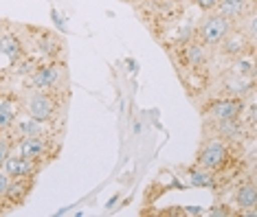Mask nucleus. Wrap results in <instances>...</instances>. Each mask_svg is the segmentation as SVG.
Segmentation results:
<instances>
[{
    "mask_svg": "<svg viewBox=\"0 0 257 217\" xmlns=\"http://www.w3.org/2000/svg\"><path fill=\"white\" fill-rule=\"evenodd\" d=\"M20 103V108L29 116H36L42 121H57V114L62 110V95L53 90H29Z\"/></svg>",
    "mask_w": 257,
    "mask_h": 217,
    "instance_id": "nucleus-1",
    "label": "nucleus"
},
{
    "mask_svg": "<svg viewBox=\"0 0 257 217\" xmlns=\"http://www.w3.org/2000/svg\"><path fill=\"white\" fill-rule=\"evenodd\" d=\"M231 147H233V143H229V140H224V138H218V136H213L211 140H204L200 151H198L196 165L209 169V171H213V173L222 171L231 158Z\"/></svg>",
    "mask_w": 257,
    "mask_h": 217,
    "instance_id": "nucleus-2",
    "label": "nucleus"
},
{
    "mask_svg": "<svg viewBox=\"0 0 257 217\" xmlns=\"http://www.w3.org/2000/svg\"><path fill=\"white\" fill-rule=\"evenodd\" d=\"M66 79L64 73V64L49 60L42 66H36V70H31V75L27 77V88L29 90H53L57 92Z\"/></svg>",
    "mask_w": 257,
    "mask_h": 217,
    "instance_id": "nucleus-3",
    "label": "nucleus"
},
{
    "mask_svg": "<svg viewBox=\"0 0 257 217\" xmlns=\"http://www.w3.org/2000/svg\"><path fill=\"white\" fill-rule=\"evenodd\" d=\"M233 27L235 25H233L231 20H226L224 16H220L218 11H209V16H204L196 29V38H198V42L204 46H218L222 42V38H224Z\"/></svg>",
    "mask_w": 257,
    "mask_h": 217,
    "instance_id": "nucleus-4",
    "label": "nucleus"
},
{
    "mask_svg": "<svg viewBox=\"0 0 257 217\" xmlns=\"http://www.w3.org/2000/svg\"><path fill=\"white\" fill-rule=\"evenodd\" d=\"M16 147H18L20 156H27L31 160L44 165L51 156L57 154L60 145L55 143V136H25L16 140Z\"/></svg>",
    "mask_w": 257,
    "mask_h": 217,
    "instance_id": "nucleus-5",
    "label": "nucleus"
},
{
    "mask_svg": "<svg viewBox=\"0 0 257 217\" xmlns=\"http://www.w3.org/2000/svg\"><path fill=\"white\" fill-rule=\"evenodd\" d=\"M57 121H42V119H36V116H25V119H16L14 125H11V134L18 138H25V136H55L57 127L55 125Z\"/></svg>",
    "mask_w": 257,
    "mask_h": 217,
    "instance_id": "nucleus-6",
    "label": "nucleus"
},
{
    "mask_svg": "<svg viewBox=\"0 0 257 217\" xmlns=\"http://www.w3.org/2000/svg\"><path fill=\"white\" fill-rule=\"evenodd\" d=\"M246 108V101L244 99H237V97H220V99H213L211 103L207 105V116L211 121H226V119H239Z\"/></svg>",
    "mask_w": 257,
    "mask_h": 217,
    "instance_id": "nucleus-7",
    "label": "nucleus"
},
{
    "mask_svg": "<svg viewBox=\"0 0 257 217\" xmlns=\"http://www.w3.org/2000/svg\"><path fill=\"white\" fill-rule=\"evenodd\" d=\"M40 162L36 160H31V158H27V156H20V154H9L7 158H5V162H3V171L9 175L11 180H31L33 175H36L40 171Z\"/></svg>",
    "mask_w": 257,
    "mask_h": 217,
    "instance_id": "nucleus-8",
    "label": "nucleus"
},
{
    "mask_svg": "<svg viewBox=\"0 0 257 217\" xmlns=\"http://www.w3.org/2000/svg\"><path fill=\"white\" fill-rule=\"evenodd\" d=\"M220 46V53L226 57H233V60H237V57H244L246 53H253L255 44L250 42V40L244 35L239 29L233 27L229 33L222 38V42L218 44Z\"/></svg>",
    "mask_w": 257,
    "mask_h": 217,
    "instance_id": "nucleus-9",
    "label": "nucleus"
},
{
    "mask_svg": "<svg viewBox=\"0 0 257 217\" xmlns=\"http://www.w3.org/2000/svg\"><path fill=\"white\" fill-rule=\"evenodd\" d=\"M209 127H211L213 136L224 138V140H229V143H239V140L244 143V138H246L248 134H253V132H250L248 127L242 123V119L211 121V123H209Z\"/></svg>",
    "mask_w": 257,
    "mask_h": 217,
    "instance_id": "nucleus-10",
    "label": "nucleus"
},
{
    "mask_svg": "<svg viewBox=\"0 0 257 217\" xmlns=\"http://www.w3.org/2000/svg\"><path fill=\"white\" fill-rule=\"evenodd\" d=\"M213 11H218L226 20H231L233 25H237L248 14H253V0H218Z\"/></svg>",
    "mask_w": 257,
    "mask_h": 217,
    "instance_id": "nucleus-11",
    "label": "nucleus"
},
{
    "mask_svg": "<svg viewBox=\"0 0 257 217\" xmlns=\"http://www.w3.org/2000/svg\"><path fill=\"white\" fill-rule=\"evenodd\" d=\"M0 55H5L11 64H18L25 55V46L16 31H3L0 33Z\"/></svg>",
    "mask_w": 257,
    "mask_h": 217,
    "instance_id": "nucleus-12",
    "label": "nucleus"
},
{
    "mask_svg": "<svg viewBox=\"0 0 257 217\" xmlns=\"http://www.w3.org/2000/svg\"><path fill=\"white\" fill-rule=\"evenodd\" d=\"M183 46V57H185V62L189 64V68H204L207 66V62H209V51H207V46L200 44L196 40H189V42H185V44H180Z\"/></svg>",
    "mask_w": 257,
    "mask_h": 217,
    "instance_id": "nucleus-13",
    "label": "nucleus"
},
{
    "mask_svg": "<svg viewBox=\"0 0 257 217\" xmlns=\"http://www.w3.org/2000/svg\"><path fill=\"white\" fill-rule=\"evenodd\" d=\"M253 92V77H239V75H229L224 79V95L246 99Z\"/></svg>",
    "mask_w": 257,
    "mask_h": 217,
    "instance_id": "nucleus-14",
    "label": "nucleus"
},
{
    "mask_svg": "<svg viewBox=\"0 0 257 217\" xmlns=\"http://www.w3.org/2000/svg\"><path fill=\"white\" fill-rule=\"evenodd\" d=\"M235 204L242 210H250V208H257V186L255 182H242L235 191Z\"/></svg>",
    "mask_w": 257,
    "mask_h": 217,
    "instance_id": "nucleus-15",
    "label": "nucleus"
},
{
    "mask_svg": "<svg viewBox=\"0 0 257 217\" xmlns=\"http://www.w3.org/2000/svg\"><path fill=\"white\" fill-rule=\"evenodd\" d=\"M18 105H16V99L5 97L0 99V132H9L14 121L18 119Z\"/></svg>",
    "mask_w": 257,
    "mask_h": 217,
    "instance_id": "nucleus-16",
    "label": "nucleus"
},
{
    "mask_svg": "<svg viewBox=\"0 0 257 217\" xmlns=\"http://www.w3.org/2000/svg\"><path fill=\"white\" fill-rule=\"evenodd\" d=\"M189 182L194 186H209V189H215V173L204 169L200 165L189 169Z\"/></svg>",
    "mask_w": 257,
    "mask_h": 217,
    "instance_id": "nucleus-17",
    "label": "nucleus"
},
{
    "mask_svg": "<svg viewBox=\"0 0 257 217\" xmlns=\"http://www.w3.org/2000/svg\"><path fill=\"white\" fill-rule=\"evenodd\" d=\"M38 51L42 53V55L49 57V60H55V57L60 55V51H62V44H60V40H57L55 35L44 33L42 38H40V42H38Z\"/></svg>",
    "mask_w": 257,
    "mask_h": 217,
    "instance_id": "nucleus-18",
    "label": "nucleus"
},
{
    "mask_svg": "<svg viewBox=\"0 0 257 217\" xmlns=\"http://www.w3.org/2000/svg\"><path fill=\"white\" fill-rule=\"evenodd\" d=\"M233 75H239V77H253V62L244 60V57H237L231 66Z\"/></svg>",
    "mask_w": 257,
    "mask_h": 217,
    "instance_id": "nucleus-19",
    "label": "nucleus"
},
{
    "mask_svg": "<svg viewBox=\"0 0 257 217\" xmlns=\"http://www.w3.org/2000/svg\"><path fill=\"white\" fill-rule=\"evenodd\" d=\"M11 154V140L9 138H3L0 136V167H3L5 158H7Z\"/></svg>",
    "mask_w": 257,
    "mask_h": 217,
    "instance_id": "nucleus-20",
    "label": "nucleus"
},
{
    "mask_svg": "<svg viewBox=\"0 0 257 217\" xmlns=\"http://www.w3.org/2000/svg\"><path fill=\"white\" fill-rule=\"evenodd\" d=\"M51 20L55 22V27L60 29L62 33H66V25H64V20H62V16H60V11L57 9H51Z\"/></svg>",
    "mask_w": 257,
    "mask_h": 217,
    "instance_id": "nucleus-21",
    "label": "nucleus"
},
{
    "mask_svg": "<svg viewBox=\"0 0 257 217\" xmlns=\"http://www.w3.org/2000/svg\"><path fill=\"white\" fill-rule=\"evenodd\" d=\"M9 182H11V178L0 169V197H5V193L9 189Z\"/></svg>",
    "mask_w": 257,
    "mask_h": 217,
    "instance_id": "nucleus-22",
    "label": "nucleus"
},
{
    "mask_svg": "<svg viewBox=\"0 0 257 217\" xmlns=\"http://www.w3.org/2000/svg\"><path fill=\"white\" fill-rule=\"evenodd\" d=\"M194 5H198L202 11H213L215 5H218V0H194Z\"/></svg>",
    "mask_w": 257,
    "mask_h": 217,
    "instance_id": "nucleus-23",
    "label": "nucleus"
},
{
    "mask_svg": "<svg viewBox=\"0 0 257 217\" xmlns=\"http://www.w3.org/2000/svg\"><path fill=\"white\" fill-rule=\"evenodd\" d=\"M211 215H229L226 206H215V210H211Z\"/></svg>",
    "mask_w": 257,
    "mask_h": 217,
    "instance_id": "nucleus-24",
    "label": "nucleus"
},
{
    "mask_svg": "<svg viewBox=\"0 0 257 217\" xmlns=\"http://www.w3.org/2000/svg\"><path fill=\"white\" fill-rule=\"evenodd\" d=\"M116 202H119V195H114V197H112V200H110V202L106 204V208H112V206H114V204H116Z\"/></svg>",
    "mask_w": 257,
    "mask_h": 217,
    "instance_id": "nucleus-25",
    "label": "nucleus"
}]
</instances>
